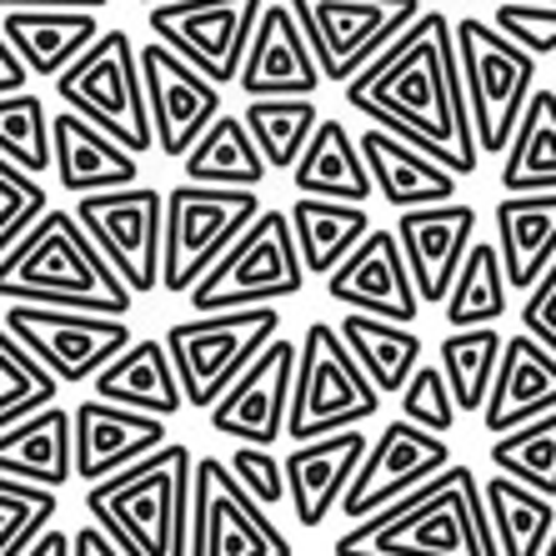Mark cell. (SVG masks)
Returning <instances> with one entry per match:
<instances>
[{
	"label": "cell",
	"instance_id": "obj_1",
	"mask_svg": "<svg viewBox=\"0 0 556 556\" xmlns=\"http://www.w3.org/2000/svg\"><path fill=\"white\" fill-rule=\"evenodd\" d=\"M346 105L371 126L437 155L446 170L471 176L481 161L471 111H466L456 30L441 11H421L406 36H396L356 80L341 86Z\"/></svg>",
	"mask_w": 556,
	"mask_h": 556
},
{
	"label": "cell",
	"instance_id": "obj_2",
	"mask_svg": "<svg viewBox=\"0 0 556 556\" xmlns=\"http://www.w3.org/2000/svg\"><path fill=\"white\" fill-rule=\"evenodd\" d=\"M337 556H502L471 466H446L406 502L337 536Z\"/></svg>",
	"mask_w": 556,
	"mask_h": 556
},
{
	"label": "cell",
	"instance_id": "obj_3",
	"mask_svg": "<svg viewBox=\"0 0 556 556\" xmlns=\"http://www.w3.org/2000/svg\"><path fill=\"white\" fill-rule=\"evenodd\" d=\"M0 301L5 306L26 301V306H71V311H101V316H130L136 291L96 251L91 236L80 231L76 211L51 206L0 256Z\"/></svg>",
	"mask_w": 556,
	"mask_h": 556
},
{
	"label": "cell",
	"instance_id": "obj_4",
	"mask_svg": "<svg viewBox=\"0 0 556 556\" xmlns=\"http://www.w3.org/2000/svg\"><path fill=\"white\" fill-rule=\"evenodd\" d=\"M191 492L195 456L181 441H166L146 462L86 492L91 527H101L126 556H191Z\"/></svg>",
	"mask_w": 556,
	"mask_h": 556
},
{
	"label": "cell",
	"instance_id": "obj_5",
	"mask_svg": "<svg viewBox=\"0 0 556 556\" xmlns=\"http://www.w3.org/2000/svg\"><path fill=\"white\" fill-rule=\"evenodd\" d=\"M452 30L477 146L481 155H506L531 96H536V55H527L517 40L502 36L492 21H477V15L452 21Z\"/></svg>",
	"mask_w": 556,
	"mask_h": 556
},
{
	"label": "cell",
	"instance_id": "obj_6",
	"mask_svg": "<svg viewBox=\"0 0 556 556\" xmlns=\"http://www.w3.org/2000/svg\"><path fill=\"white\" fill-rule=\"evenodd\" d=\"M306 291V266H301L296 236L286 211H261L226 256L191 286V316H220V311L276 306Z\"/></svg>",
	"mask_w": 556,
	"mask_h": 556
},
{
	"label": "cell",
	"instance_id": "obj_7",
	"mask_svg": "<svg viewBox=\"0 0 556 556\" xmlns=\"http://www.w3.org/2000/svg\"><path fill=\"white\" fill-rule=\"evenodd\" d=\"M55 96H61L65 111L91 121L96 130H105L111 141L126 146L130 155H146L155 146L141 80V46L126 30H101L91 51L55 76Z\"/></svg>",
	"mask_w": 556,
	"mask_h": 556
},
{
	"label": "cell",
	"instance_id": "obj_8",
	"mask_svg": "<svg viewBox=\"0 0 556 556\" xmlns=\"http://www.w3.org/2000/svg\"><path fill=\"white\" fill-rule=\"evenodd\" d=\"M376 412H381V391L351 356L341 331L331 321H311L296 346V387H291L286 437L301 446V441L331 437V431L366 427Z\"/></svg>",
	"mask_w": 556,
	"mask_h": 556
},
{
	"label": "cell",
	"instance_id": "obj_9",
	"mask_svg": "<svg viewBox=\"0 0 556 556\" xmlns=\"http://www.w3.org/2000/svg\"><path fill=\"white\" fill-rule=\"evenodd\" d=\"M281 337V311L251 306V311H220V316H191V321L166 326V351L181 376V396L195 412L211 406L236 387V376L256 362L261 351Z\"/></svg>",
	"mask_w": 556,
	"mask_h": 556
},
{
	"label": "cell",
	"instance_id": "obj_10",
	"mask_svg": "<svg viewBox=\"0 0 556 556\" xmlns=\"http://www.w3.org/2000/svg\"><path fill=\"white\" fill-rule=\"evenodd\" d=\"M261 191H220V186L181 181L166 191V226H161V291L191 296V286L247 236L261 216Z\"/></svg>",
	"mask_w": 556,
	"mask_h": 556
},
{
	"label": "cell",
	"instance_id": "obj_11",
	"mask_svg": "<svg viewBox=\"0 0 556 556\" xmlns=\"http://www.w3.org/2000/svg\"><path fill=\"white\" fill-rule=\"evenodd\" d=\"M306 30L316 65L326 80H356L396 36L416 26L427 11L421 0H286Z\"/></svg>",
	"mask_w": 556,
	"mask_h": 556
},
{
	"label": "cell",
	"instance_id": "obj_12",
	"mask_svg": "<svg viewBox=\"0 0 556 556\" xmlns=\"http://www.w3.org/2000/svg\"><path fill=\"white\" fill-rule=\"evenodd\" d=\"M0 321L11 326V337L21 341L61 387L96 381V376L136 341L126 316H101V311L26 306V301H11Z\"/></svg>",
	"mask_w": 556,
	"mask_h": 556
},
{
	"label": "cell",
	"instance_id": "obj_13",
	"mask_svg": "<svg viewBox=\"0 0 556 556\" xmlns=\"http://www.w3.org/2000/svg\"><path fill=\"white\" fill-rule=\"evenodd\" d=\"M261 11L266 0H161L146 11V26H151V40L195 65L206 80L226 86L241 76Z\"/></svg>",
	"mask_w": 556,
	"mask_h": 556
},
{
	"label": "cell",
	"instance_id": "obj_14",
	"mask_svg": "<svg viewBox=\"0 0 556 556\" xmlns=\"http://www.w3.org/2000/svg\"><path fill=\"white\" fill-rule=\"evenodd\" d=\"M76 220L136 296H146V291L161 286L166 191H151V186H121V191L76 195Z\"/></svg>",
	"mask_w": 556,
	"mask_h": 556
},
{
	"label": "cell",
	"instance_id": "obj_15",
	"mask_svg": "<svg viewBox=\"0 0 556 556\" xmlns=\"http://www.w3.org/2000/svg\"><path fill=\"white\" fill-rule=\"evenodd\" d=\"M191 556H296L286 531L271 521V511H261L241 492L226 456H201L195 462Z\"/></svg>",
	"mask_w": 556,
	"mask_h": 556
},
{
	"label": "cell",
	"instance_id": "obj_16",
	"mask_svg": "<svg viewBox=\"0 0 556 556\" xmlns=\"http://www.w3.org/2000/svg\"><path fill=\"white\" fill-rule=\"evenodd\" d=\"M446 466H452L446 437H431V431L412 427V421H387L381 437H371V446H366L356 477H351L341 517L356 527V521L376 517V511H387V506L406 502L412 492H421Z\"/></svg>",
	"mask_w": 556,
	"mask_h": 556
},
{
	"label": "cell",
	"instance_id": "obj_17",
	"mask_svg": "<svg viewBox=\"0 0 556 556\" xmlns=\"http://www.w3.org/2000/svg\"><path fill=\"white\" fill-rule=\"evenodd\" d=\"M141 80H146V105H151L155 151L186 161V151L220 116V86L201 76L195 65H186L176 51H166L161 40L141 46Z\"/></svg>",
	"mask_w": 556,
	"mask_h": 556
},
{
	"label": "cell",
	"instance_id": "obj_18",
	"mask_svg": "<svg viewBox=\"0 0 556 556\" xmlns=\"http://www.w3.org/2000/svg\"><path fill=\"white\" fill-rule=\"evenodd\" d=\"M291 387H296V341L276 337L236 376V387L211 406L216 437L247 441V446H276L286 437V416H291Z\"/></svg>",
	"mask_w": 556,
	"mask_h": 556
},
{
	"label": "cell",
	"instance_id": "obj_19",
	"mask_svg": "<svg viewBox=\"0 0 556 556\" xmlns=\"http://www.w3.org/2000/svg\"><path fill=\"white\" fill-rule=\"evenodd\" d=\"M326 296L346 311L381 316V321H402V326H412L421 316V296H416L402 241H396V231H381V226L341 261L337 271L326 276Z\"/></svg>",
	"mask_w": 556,
	"mask_h": 556
},
{
	"label": "cell",
	"instance_id": "obj_20",
	"mask_svg": "<svg viewBox=\"0 0 556 556\" xmlns=\"http://www.w3.org/2000/svg\"><path fill=\"white\" fill-rule=\"evenodd\" d=\"M396 241L412 266L421 306H441L452 296V281L462 271L466 251L477 247V206L466 201H441V206L402 211L396 216Z\"/></svg>",
	"mask_w": 556,
	"mask_h": 556
},
{
	"label": "cell",
	"instance_id": "obj_21",
	"mask_svg": "<svg viewBox=\"0 0 556 556\" xmlns=\"http://www.w3.org/2000/svg\"><path fill=\"white\" fill-rule=\"evenodd\" d=\"M321 80L326 76H321V65H316V51H311L296 11H291L286 0H266L236 86H241L251 101H281V96H311V101H316Z\"/></svg>",
	"mask_w": 556,
	"mask_h": 556
},
{
	"label": "cell",
	"instance_id": "obj_22",
	"mask_svg": "<svg viewBox=\"0 0 556 556\" xmlns=\"http://www.w3.org/2000/svg\"><path fill=\"white\" fill-rule=\"evenodd\" d=\"M366 446H371V437H366L362 427L331 431V437L291 446V456L281 462L286 466V502H291V517L306 531H316L331 511H341L346 486H351V477H356V466H362Z\"/></svg>",
	"mask_w": 556,
	"mask_h": 556
},
{
	"label": "cell",
	"instance_id": "obj_23",
	"mask_svg": "<svg viewBox=\"0 0 556 556\" xmlns=\"http://www.w3.org/2000/svg\"><path fill=\"white\" fill-rule=\"evenodd\" d=\"M71 416H76V481H86V486L146 462V456L161 452L170 437L161 416L126 412V406H111V402H101V396L76 402Z\"/></svg>",
	"mask_w": 556,
	"mask_h": 556
},
{
	"label": "cell",
	"instance_id": "obj_24",
	"mask_svg": "<svg viewBox=\"0 0 556 556\" xmlns=\"http://www.w3.org/2000/svg\"><path fill=\"white\" fill-rule=\"evenodd\" d=\"M356 141H362V155H366V170H371L376 195H381L396 216H402V211L456 201L462 176L441 166L437 155L416 151L412 141H402V136H391V130H381V126H366Z\"/></svg>",
	"mask_w": 556,
	"mask_h": 556
},
{
	"label": "cell",
	"instance_id": "obj_25",
	"mask_svg": "<svg viewBox=\"0 0 556 556\" xmlns=\"http://www.w3.org/2000/svg\"><path fill=\"white\" fill-rule=\"evenodd\" d=\"M51 170L61 176L65 195H96L121 191V186H141V161L121 141H111L91 121L76 111H61L51 121Z\"/></svg>",
	"mask_w": 556,
	"mask_h": 556
},
{
	"label": "cell",
	"instance_id": "obj_26",
	"mask_svg": "<svg viewBox=\"0 0 556 556\" xmlns=\"http://www.w3.org/2000/svg\"><path fill=\"white\" fill-rule=\"evenodd\" d=\"M546 412H556V356L542 341H531L527 331H517L502 346L492 402H486L481 421H486L492 437H506V431L527 427V421H536Z\"/></svg>",
	"mask_w": 556,
	"mask_h": 556
},
{
	"label": "cell",
	"instance_id": "obj_27",
	"mask_svg": "<svg viewBox=\"0 0 556 556\" xmlns=\"http://www.w3.org/2000/svg\"><path fill=\"white\" fill-rule=\"evenodd\" d=\"M0 477L30 481L46 492H61L65 481H76V416L65 406L15 421L0 431Z\"/></svg>",
	"mask_w": 556,
	"mask_h": 556
},
{
	"label": "cell",
	"instance_id": "obj_28",
	"mask_svg": "<svg viewBox=\"0 0 556 556\" xmlns=\"http://www.w3.org/2000/svg\"><path fill=\"white\" fill-rule=\"evenodd\" d=\"M91 391L101 396V402H111V406L161 416V421H170V416L186 412L181 376H176V362H170V351H166V341L161 337L130 341L116 362L91 381Z\"/></svg>",
	"mask_w": 556,
	"mask_h": 556
},
{
	"label": "cell",
	"instance_id": "obj_29",
	"mask_svg": "<svg viewBox=\"0 0 556 556\" xmlns=\"http://www.w3.org/2000/svg\"><path fill=\"white\" fill-rule=\"evenodd\" d=\"M492 220H496V251H502L506 286L527 296L556 261V191L502 195Z\"/></svg>",
	"mask_w": 556,
	"mask_h": 556
},
{
	"label": "cell",
	"instance_id": "obj_30",
	"mask_svg": "<svg viewBox=\"0 0 556 556\" xmlns=\"http://www.w3.org/2000/svg\"><path fill=\"white\" fill-rule=\"evenodd\" d=\"M0 30L15 46V55L26 61L30 76H51V80L101 40L96 11H46V5L40 11H5Z\"/></svg>",
	"mask_w": 556,
	"mask_h": 556
},
{
	"label": "cell",
	"instance_id": "obj_31",
	"mask_svg": "<svg viewBox=\"0 0 556 556\" xmlns=\"http://www.w3.org/2000/svg\"><path fill=\"white\" fill-rule=\"evenodd\" d=\"M291 181H296L301 195H326V201H351V206H366L376 195L362 141L351 136L341 116H321L311 146L291 166Z\"/></svg>",
	"mask_w": 556,
	"mask_h": 556
},
{
	"label": "cell",
	"instance_id": "obj_32",
	"mask_svg": "<svg viewBox=\"0 0 556 556\" xmlns=\"http://www.w3.org/2000/svg\"><path fill=\"white\" fill-rule=\"evenodd\" d=\"M286 216H291V236H296L306 276H331L376 231L366 206L326 201V195H296V206L286 211Z\"/></svg>",
	"mask_w": 556,
	"mask_h": 556
},
{
	"label": "cell",
	"instance_id": "obj_33",
	"mask_svg": "<svg viewBox=\"0 0 556 556\" xmlns=\"http://www.w3.org/2000/svg\"><path fill=\"white\" fill-rule=\"evenodd\" d=\"M186 181L191 186H220V191H261V181L271 176V166L261 161L256 141L241 116L220 111L206 126V136L186 151Z\"/></svg>",
	"mask_w": 556,
	"mask_h": 556
},
{
	"label": "cell",
	"instance_id": "obj_34",
	"mask_svg": "<svg viewBox=\"0 0 556 556\" xmlns=\"http://www.w3.org/2000/svg\"><path fill=\"white\" fill-rule=\"evenodd\" d=\"M341 341L351 346V356L362 362V371L371 376V387L381 396H402L406 381L421 366V337L402 321H381V316H362V311H346L337 321Z\"/></svg>",
	"mask_w": 556,
	"mask_h": 556
},
{
	"label": "cell",
	"instance_id": "obj_35",
	"mask_svg": "<svg viewBox=\"0 0 556 556\" xmlns=\"http://www.w3.org/2000/svg\"><path fill=\"white\" fill-rule=\"evenodd\" d=\"M486 496V517H492V536L502 556H542L556 531V502L542 492H531L511 477H486L481 481Z\"/></svg>",
	"mask_w": 556,
	"mask_h": 556
},
{
	"label": "cell",
	"instance_id": "obj_36",
	"mask_svg": "<svg viewBox=\"0 0 556 556\" xmlns=\"http://www.w3.org/2000/svg\"><path fill=\"white\" fill-rule=\"evenodd\" d=\"M502 191L506 195H542L556 191V91H536L521 116L517 136L502 155Z\"/></svg>",
	"mask_w": 556,
	"mask_h": 556
},
{
	"label": "cell",
	"instance_id": "obj_37",
	"mask_svg": "<svg viewBox=\"0 0 556 556\" xmlns=\"http://www.w3.org/2000/svg\"><path fill=\"white\" fill-rule=\"evenodd\" d=\"M502 346L506 337L496 326H471V331H452V337L437 346V366L452 387V402L462 416L486 412L492 402V381L496 366H502Z\"/></svg>",
	"mask_w": 556,
	"mask_h": 556
},
{
	"label": "cell",
	"instance_id": "obj_38",
	"mask_svg": "<svg viewBox=\"0 0 556 556\" xmlns=\"http://www.w3.org/2000/svg\"><path fill=\"white\" fill-rule=\"evenodd\" d=\"M506 306H511V286L502 271V251H496V241H477L456 271L452 296L441 301V316L452 331H471V326H496Z\"/></svg>",
	"mask_w": 556,
	"mask_h": 556
},
{
	"label": "cell",
	"instance_id": "obj_39",
	"mask_svg": "<svg viewBox=\"0 0 556 556\" xmlns=\"http://www.w3.org/2000/svg\"><path fill=\"white\" fill-rule=\"evenodd\" d=\"M241 121H247L261 161L271 170H291L321 126V111L311 96H281V101H247Z\"/></svg>",
	"mask_w": 556,
	"mask_h": 556
},
{
	"label": "cell",
	"instance_id": "obj_40",
	"mask_svg": "<svg viewBox=\"0 0 556 556\" xmlns=\"http://www.w3.org/2000/svg\"><path fill=\"white\" fill-rule=\"evenodd\" d=\"M55 396H61V381L11 337V326L0 321V431L55 406Z\"/></svg>",
	"mask_w": 556,
	"mask_h": 556
},
{
	"label": "cell",
	"instance_id": "obj_41",
	"mask_svg": "<svg viewBox=\"0 0 556 556\" xmlns=\"http://www.w3.org/2000/svg\"><path fill=\"white\" fill-rule=\"evenodd\" d=\"M492 466L502 477L521 481L531 492H542L556 502V412L536 416L527 427L506 431L492 441Z\"/></svg>",
	"mask_w": 556,
	"mask_h": 556
},
{
	"label": "cell",
	"instance_id": "obj_42",
	"mask_svg": "<svg viewBox=\"0 0 556 556\" xmlns=\"http://www.w3.org/2000/svg\"><path fill=\"white\" fill-rule=\"evenodd\" d=\"M51 121L55 116L40 105L36 91L0 96V155L30 176L51 170Z\"/></svg>",
	"mask_w": 556,
	"mask_h": 556
},
{
	"label": "cell",
	"instance_id": "obj_43",
	"mask_svg": "<svg viewBox=\"0 0 556 556\" xmlns=\"http://www.w3.org/2000/svg\"><path fill=\"white\" fill-rule=\"evenodd\" d=\"M51 517H55V492L0 477V556H26L51 531Z\"/></svg>",
	"mask_w": 556,
	"mask_h": 556
},
{
	"label": "cell",
	"instance_id": "obj_44",
	"mask_svg": "<svg viewBox=\"0 0 556 556\" xmlns=\"http://www.w3.org/2000/svg\"><path fill=\"white\" fill-rule=\"evenodd\" d=\"M46 211H51V195H46L40 176H30V170H21L15 161L0 155V256L30 231Z\"/></svg>",
	"mask_w": 556,
	"mask_h": 556
},
{
	"label": "cell",
	"instance_id": "obj_45",
	"mask_svg": "<svg viewBox=\"0 0 556 556\" xmlns=\"http://www.w3.org/2000/svg\"><path fill=\"white\" fill-rule=\"evenodd\" d=\"M402 402V421H412V427L431 431V437H446V431L456 427V402H452V387H446V376H441L437 362H421L416 366V376L406 381V391L396 396Z\"/></svg>",
	"mask_w": 556,
	"mask_h": 556
},
{
	"label": "cell",
	"instance_id": "obj_46",
	"mask_svg": "<svg viewBox=\"0 0 556 556\" xmlns=\"http://www.w3.org/2000/svg\"><path fill=\"white\" fill-rule=\"evenodd\" d=\"M492 26L511 36L527 55H556V5L552 0H502L492 15Z\"/></svg>",
	"mask_w": 556,
	"mask_h": 556
},
{
	"label": "cell",
	"instance_id": "obj_47",
	"mask_svg": "<svg viewBox=\"0 0 556 556\" xmlns=\"http://www.w3.org/2000/svg\"><path fill=\"white\" fill-rule=\"evenodd\" d=\"M226 466H231V477L241 481V492H247L261 511L286 506V466L276 462L271 446H247V441H236V452L226 456Z\"/></svg>",
	"mask_w": 556,
	"mask_h": 556
},
{
	"label": "cell",
	"instance_id": "obj_48",
	"mask_svg": "<svg viewBox=\"0 0 556 556\" xmlns=\"http://www.w3.org/2000/svg\"><path fill=\"white\" fill-rule=\"evenodd\" d=\"M517 316H521V331H527L531 341H542V346L556 356V261L546 266L542 281H536L527 296H521Z\"/></svg>",
	"mask_w": 556,
	"mask_h": 556
},
{
	"label": "cell",
	"instance_id": "obj_49",
	"mask_svg": "<svg viewBox=\"0 0 556 556\" xmlns=\"http://www.w3.org/2000/svg\"><path fill=\"white\" fill-rule=\"evenodd\" d=\"M30 71H26V61L15 55V46L5 40V30H0V96H21V91H30Z\"/></svg>",
	"mask_w": 556,
	"mask_h": 556
},
{
	"label": "cell",
	"instance_id": "obj_50",
	"mask_svg": "<svg viewBox=\"0 0 556 556\" xmlns=\"http://www.w3.org/2000/svg\"><path fill=\"white\" fill-rule=\"evenodd\" d=\"M71 556H126V552H121L101 527H80L76 536H71Z\"/></svg>",
	"mask_w": 556,
	"mask_h": 556
},
{
	"label": "cell",
	"instance_id": "obj_51",
	"mask_svg": "<svg viewBox=\"0 0 556 556\" xmlns=\"http://www.w3.org/2000/svg\"><path fill=\"white\" fill-rule=\"evenodd\" d=\"M101 11L105 0H0V11Z\"/></svg>",
	"mask_w": 556,
	"mask_h": 556
},
{
	"label": "cell",
	"instance_id": "obj_52",
	"mask_svg": "<svg viewBox=\"0 0 556 556\" xmlns=\"http://www.w3.org/2000/svg\"><path fill=\"white\" fill-rule=\"evenodd\" d=\"M26 556H71V531L51 527V531H46V536H40L36 546H30Z\"/></svg>",
	"mask_w": 556,
	"mask_h": 556
},
{
	"label": "cell",
	"instance_id": "obj_53",
	"mask_svg": "<svg viewBox=\"0 0 556 556\" xmlns=\"http://www.w3.org/2000/svg\"><path fill=\"white\" fill-rule=\"evenodd\" d=\"M542 556H556V531H552V542H546V552Z\"/></svg>",
	"mask_w": 556,
	"mask_h": 556
},
{
	"label": "cell",
	"instance_id": "obj_54",
	"mask_svg": "<svg viewBox=\"0 0 556 556\" xmlns=\"http://www.w3.org/2000/svg\"><path fill=\"white\" fill-rule=\"evenodd\" d=\"M141 5H146V11H151V5H161V0H141Z\"/></svg>",
	"mask_w": 556,
	"mask_h": 556
},
{
	"label": "cell",
	"instance_id": "obj_55",
	"mask_svg": "<svg viewBox=\"0 0 556 556\" xmlns=\"http://www.w3.org/2000/svg\"><path fill=\"white\" fill-rule=\"evenodd\" d=\"M552 5H556V0H552Z\"/></svg>",
	"mask_w": 556,
	"mask_h": 556
}]
</instances>
